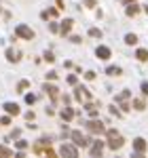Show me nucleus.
<instances>
[{
  "instance_id": "f257e3e1",
  "label": "nucleus",
  "mask_w": 148,
  "mask_h": 158,
  "mask_svg": "<svg viewBox=\"0 0 148 158\" xmlns=\"http://www.w3.org/2000/svg\"><path fill=\"white\" fill-rule=\"evenodd\" d=\"M87 124V131L89 133H93V135H102V133H106V127H104V122L102 120H89V122H85Z\"/></svg>"
},
{
  "instance_id": "f03ea898",
  "label": "nucleus",
  "mask_w": 148,
  "mask_h": 158,
  "mask_svg": "<svg viewBox=\"0 0 148 158\" xmlns=\"http://www.w3.org/2000/svg\"><path fill=\"white\" fill-rule=\"evenodd\" d=\"M59 154H62V156L76 158V156H78V146H76V143H74V146H70V143H63V146L59 148Z\"/></svg>"
},
{
  "instance_id": "7ed1b4c3",
  "label": "nucleus",
  "mask_w": 148,
  "mask_h": 158,
  "mask_svg": "<svg viewBox=\"0 0 148 158\" xmlns=\"http://www.w3.org/2000/svg\"><path fill=\"white\" fill-rule=\"evenodd\" d=\"M15 34H17L19 38H24V40H32V38H34V32H32L28 25H24V23L15 27Z\"/></svg>"
},
{
  "instance_id": "20e7f679",
  "label": "nucleus",
  "mask_w": 148,
  "mask_h": 158,
  "mask_svg": "<svg viewBox=\"0 0 148 158\" xmlns=\"http://www.w3.org/2000/svg\"><path fill=\"white\" fill-rule=\"evenodd\" d=\"M70 137H72V141H74L78 148H87V146H89V139H87V137L81 133V131H72V133H70Z\"/></svg>"
},
{
  "instance_id": "39448f33",
  "label": "nucleus",
  "mask_w": 148,
  "mask_h": 158,
  "mask_svg": "<svg viewBox=\"0 0 148 158\" xmlns=\"http://www.w3.org/2000/svg\"><path fill=\"white\" fill-rule=\"evenodd\" d=\"M2 108H4V112H7V114H11V116H19V114H21L19 106H17V103H13V101H7Z\"/></svg>"
},
{
  "instance_id": "423d86ee",
  "label": "nucleus",
  "mask_w": 148,
  "mask_h": 158,
  "mask_svg": "<svg viewBox=\"0 0 148 158\" xmlns=\"http://www.w3.org/2000/svg\"><path fill=\"white\" fill-rule=\"evenodd\" d=\"M146 139H142V137H137V139H133V150H136V154H144L146 152Z\"/></svg>"
},
{
  "instance_id": "0eeeda50",
  "label": "nucleus",
  "mask_w": 148,
  "mask_h": 158,
  "mask_svg": "<svg viewBox=\"0 0 148 158\" xmlns=\"http://www.w3.org/2000/svg\"><path fill=\"white\" fill-rule=\"evenodd\" d=\"M42 91H45V93H47V95H49L53 101L59 97V89H57L55 85H45V86H42Z\"/></svg>"
},
{
  "instance_id": "6e6552de",
  "label": "nucleus",
  "mask_w": 148,
  "mask_h": 158,
  "mask_svg": "<svg viewBox=\"0 0 148 158\" xmlns=\"http://www.w3.org/2000/svg\"><path fill=\"white\" fill-rule=\"evenodd\" d=\"M83 97H91V93L87 91L85 86H76V91H74V99H76V101H83Z\"/></svg>"
},
{
  "instance_id": "1a4fd4ad",
  "label": "nucleus",
  "mask_w": 148,
  "mask_h": 158,
  "mask_svg": "<svg viewBox=\"0 0 148 158\" xmlns=\"http://www.w3.org/2000/svg\"><path fill=\"white\" fill-rule=\"evenodd\" d=\"M123 143H125V139L119 135V137H112L110 141H108V148L110 150H119V148H123Z\"/></svg>"
},
{
  "instance_id": "9d476101",
  "label": "nucleus",
  "mask_w": 148,
  "mask_h": 158,
  "mask_svg": "<svg viewBox=\"0 0 148 158\" xmlns=\"http://www.w3.org/2000/svg\"><path fill=\"white\" fill-rule=\"evenodd\" d=\"M72 19H63L62 21V25H59V34H62V36H66V34H68V32H70V30H72Z\"/></svg>"
},
{
  "instance_id": "9b49d317",
  "label": "nucleus",
  "mask_w": 148,
  "mask_h": 158,
  "mask_svg": "<svg viewBox=\"0 0 148 158\" xmlns=\"http://www.w3.org/2000/svg\"><path fill=\"white\" fill-rule=\"evenodd\" d=\"M95 55H98L99 59H110V49L108 47H98Z\"/></svg>"
},
{
  "instance_id": "f8f14e48",
  "label": "nucleus",
  "mask_w": 148,
  "mask_h": 158,
  "mask_svg": "<svg viewBox=\"0 0 148 158\" xmlns=\"http://www.w3.org/2000/svg\"><path fill=\"white\" fill-rule=\"evenodd\" d=\"M102 152H104V143L102 141H95L91 146V156H102Z\"/></svg>"
},
{
  "instance_id": "ddd939ff",
  "label": "nucleus",
  "mask_w": 148,
  "mask_h": 158,
  "mask_svg": "<svg viewBox=\"0 0 148 158\" xmlns=\"http://www.w3.org/2000/svg\"><path fill=\"white\" fill-rule=\"evenodd\" d=\"M7 59H9V61H19V59H21V53L15 51V49H9V51H7Z\"/></svg>"
},
{
  "instance_id": "4468645a",
  "label": "nucleus",
  "mask_w": 148,
  "mask_h": 158,
  "mask_svg": "<svg viewBox=\"0 0 148 158\" xmlns=\"http://www.w3.org/2000/svg\"><path fill=\"white\" fill-rule=\"evenodd\" d=\"M72 116H74L72 108H68V106H66V108L62 110V118H63V120H72Z\"/></svg>"
},
{
  "instance_id": "2eb2a0df",
  "label": "nucleus",
  "mask_w": 148,
  "mask_h": 158,
  "mask_svg": "<svg viewBox=\"0 0 148 158\" xmlns=\"http://www.w3.org/2000/svg\"><path fill=\"white\" fill-rule=\"evenodd\" d=\"M136 57H137L140 61H148V51H146V49H137V51H136Z\"/></svg>"
},
{
  "instance_id": "dca6fc26",
  "label": "nucleus",
  "mask_w": 148,
  "mask_h": 158,
  "mask_svg": "<svg viewBox=\"0 0 148 158\" xmlns=\"http://www.w3.org/2000/svg\"><path fill=\"white\" fill-rule=\"evenodd\" d=\"M129 97H131V93H129V91H123V93H119V95H116V101H119V103H125Z\"/></svg>"
},
{
  "instance_id": "f3484780",
  "label": "nucleus",
  "mask_w": 148,
  "mask_h": 158,
  "mask_svg": "<svg viewBox=\"0 0 148 158\" xmlns=\"http://www.w3.org/2000/svg\"><path fill=\"white\" fill-rule=\"evenodd\" d=\"M106 74H110V76H121L123 70H121V68H116V65H110V68L106 70Z\"/></svg>"
},
{
  "instance_id": "a211bd4d",
  "label": "nucleus",
  "mask_w": 148,
  "mask_h": 158,
  "mask_svg": "<svg viewBox=\"0 0 148 158\" xmlns=\"http://www.w3.org/2000/svg\"><path fill=\"white\" fill-rule=\"evenodd\" d=\"M85 108H87V112H89V116H91V118H98V108H95L93 103H87Z\"/></svg>"
},
{
  "instance_id": "6ab92c4d",
  "label": "nucleus",
  "mask_w": 148,
  "mask_h": 158,
  "mask_svg": "<svg viewBox=\"0 0 148 158\" xmlns=\"http://www.w3.org/2000/svg\"><path fill=\"white\" fill-rule=\"evenodd\" d=\"M137 11H140V9L136 6V2H131V4L127 6V15H129V17H133V15H137Z\"/></svg>"
},
{
  "instance_id": "aec40b11",
  "label": "nucleus",
  "mask_w": 148,
  "mask_h": 158,
  "mask_svg": "<svg viewBox=\"0 0 148 158\" xmlns=\"http://www.w3.org/2000/svg\"><path fill=\"white\" fill-rule=\"evenodd\" d=\"M0 156H2V158L13 156V150H9V148H4V146H0Z\"/></svg>"
},
{
  "instance_id": "412c9836",
  "label": "nucleus",
  "mask_w": 148,
  "mask_h": 158,
  "mask_svg": "<svg viewBox=\"0 0 148 158\" xmlns=\"http://www.w3.org/2000/svg\"><path fill=\"white\" fill-rule=\"evenodd\" d=\"M89 36H91V38H102V30H98V27H91V30H89Z\"/></svg>"
},
{
  "instance_id": "4be33fe9",
  "label": "nucleus",
  "mask_w": 148,
  "mask_h": 158,
  "mask_svg": "<svg viewBox=\"0 0 148 158\" xmlns=\"http://www.w3.org/2000/svg\"><path fill=\"white\" fill-rule=\"evenodd\" d=\"M125 42H127V44H136L137 36H136V34H127V36H125Z\"/></svg>"
},
{
  "instance_id": "5701e85b",
  "label": "nucleus",
  "mask_w": 148,
  "mask_h": 158,
  "mask_svg": "<svg viewBox=\"0 0 148 158\" xmlns=\"http://www.w3.org/2000/svg\"><path fill=\"white\" fill-rule=\"evenodd\" d=\"M133 108H136V110H144V108H146L144 99H133Z\"/></svg>"
},
{
  "instance_id": "b1692460",
  "label": "nucleus",
  "mask_w": 148,
  "mask_h": 158,
  "mask_svg": "<svg viewBox=\"0 0 148 158\" xmlns=\"http://www.w3.org/2000/svg\"><path fill=\"white\" fill-rule=\"evenodd\" d=\"M55 15H57V11L55 9H49V11L42 13V19H49V17H55Z\"/></svg>"
},
{
  "instance_id": "393cba45",
  "label": "nucleus",
  "mask_w": 148,
  "mask_h": 158,
  "mask_svg": "<svg viewBox=\"0 0 148 158\" xmlns=\"http://www.w3.org/2000/svg\"><path fill=\"white\" fill-rule=\"evenodd\" d=\"M28 86H30V82H28V80H21V82L17 85V91H19V93H24V91L28 89Z\"/></svg>"
},
{
  "instance_id": "a878e982",
  "label": "nucleus",
  "mask_w": 148,
  "mask_h": 158,
  "mask_svg": "<svg viewBox=\"0 0 148 158\" xmlns=\"http://www.w3.org/2000/svg\"><path fill=\"white\" fill-rule=\"evenodd\" d=\"M106 135H108V139H112V137H119L116 129H108V131H106Z\"/></svg>"
},
{
  "instance_id": "bb28decb",
  "label": "nucleus",
  "mask_w": 148,
  "mask_h": 158,
  "mask_svg": "<svg viewBox=\"0 0 148 158\" xmlns=\"http://www.w3.org/2000/svg\"><path fill=\"white\" fill-rule=\"evenodd\" d=\"M34 101H36V97H34L32 93H28V95H25V103H30V106H32Z\"/></svg>"
},
{
  "instance_id": "cd10ccee",
  "label": "nucleus",
  "mask_w": 148,
  "mask_h": 158,
  "mask_svg": "<svg viewBox=\"0 0 148 158\" xmlns=\"http://www.w3.org/2000/svg\"><path fill=\"white\" fill-rule=\"evenodd\" d=\"M9 116H11V114H9ZM9 116H2V118H0V124H11V118H9Z\"/></svg>"
},
{
  "instance_id": "c85d7f7f",
  "label": "nucleus",
  "mask_w": 148,
  "mask_h": 158,
  "mask_svg": "<svg viewBox=\"0 0 148 158\" xmlns=\"http://www.w3.org/2000/svg\"><path fill=\"white\" fill-rule=\"evenodd\" d=\"M49 30L55 34V32H59V25H57V23H49Z\"/></svg>"
},
{
  "instance_id": "c756f323",
  "label": "nucleus",
  "mask_w": 148,
  "mask_h": 158,
  "mask_svg": "<svg viewBox=\"0 0 148 158\" xmlns=\"http://www.w3.org/2000/svg\"><path fill=\"white\" fill-rule=\"evenodd\" d=\"M85 78L87 80H93L95 78V72H85Z\"/></svg>"
},
{
  "instance_id": "7c9ffc66",
  "label": "nucleus",
  "mask_w": 148,
  "mask_h": 158,
  "mask_svg": "<svg viewBox=\"0 0 148 158\" xmlns=\"http://www.w3.org/2000/svg\"><path fill=\"white\" fill-rule=\"evenodd\" d=\"M53 59H55V57H53V53H45V61H49V63H51Z\"/></svg>"
},
{
  "instance_id": "2f4dec72",
  "label": "nucleus",
  "mask_w": 148,
  "mask_h": 158,
  "mask_svg": "<svg viewBox=\"0 0 148 158\" xmlns=\"http://www.w3.org/2000/svg\"><path fill=\"white\" fill-rule=\"evenodd\" d=\"M45 154H47V156H49V158H53V156H55V152H53L51 148H47V150H45Z\"/></svg>"
},
{
  "instance_id": "473e14b6",
  "label": "nucleus",
  "mask_w": 148,
  "mask_h": 158,
  "mask_svg": "<svg viewBox=\"0 0 148 158\" xmlns=\"http://www.w3.org/2000/svg\"><path fill=\"white\" fill-rule=\"evenodd\" d=\"M17 148H19V150H24V148H28V141H17Z\"/></svg>"
},
{
  "instance_id": "72a5a7b5",
  "label": "nucleus",
  "mask_w": 148,
  "mask_h": 158,
  "mask_svg": "<svg viewBox=\"0 0 148 158\" xmlns=\"http://www.w3.org/2000/svg\"><path fill=\"white\" fill-rule=\"evenodd\" d=\"M142 93L148 95V82H142Z\"/></svg>"
},
{
  "instance_id": "f704fd0d",
  "label": "nucleus",
  "mask_w": 148,
  "mask_h": 158,
  "mask_svg": "<svg viewBox=\"0 0 148 158\" xmlns=\"http://www.w3.org/2000/svg\"><path fill=\"white\" fill-rule=\"evenodd\" d=\"M68 85H76V76H68Z\"/></svg>"
},
{
  "instance_id": "c9c22d12",
  "label": "nucleus",
  "mask_w": 148,
  "mask_h": 158,
  "mask_svg": "<svg viewBox=\"0 0 148 158\" xmlns=\"http://www.w3.org/2000/svg\"><path fill=\"white\" fill-rule=\"evenodd\" d=\"M47 78H51V80H55V78H57V74H55V72H49V74H47Z\"/></svg>"
},
{
  "instance_id": "e433bc0d",
  "label": "nucleus",
  "mask_w": 148,
  "mask_h": 158,
  "mask_svg": "<svg viewBox=\"0 0 148 158\" xmlns=\"http://www.w3.org/2000/svg\"><path fill=\"white\" fill-rule=\"evenodd\" d=\"M85 4L87 6H95V0H85Z\"/></svg>"
},
{
  "instance_id": "4c0bfd02",
  "label": "nucleus",
  "mask_w": 148,
  "mask_h": 158,
  "mask_svg": "<svg viewBox=\"0 0 148 158\" xmlns=\"http://www.w3.org/2000/svg\"><path fill=\"white\" fill-rule=\"evenodd\" d=\"M123 2H127V4H131V2H136V0H123Z\"/></svg>"
},
{
  "instance_id": "58836bf2",
  "label": "nucleus",
  "mask_w": 148,
  "mask_h": 158,
  "mask_svg": "<svg viewBox=\"0 0 148 158\" xmlns=\"http://www.w3.org/2000/svg\"><path fill=\"white\" fill-rule=\"evenodd\" d=\"M144 11H146V15H148V4H146V6H144Z\"/></svg>"
}]
</instances>
